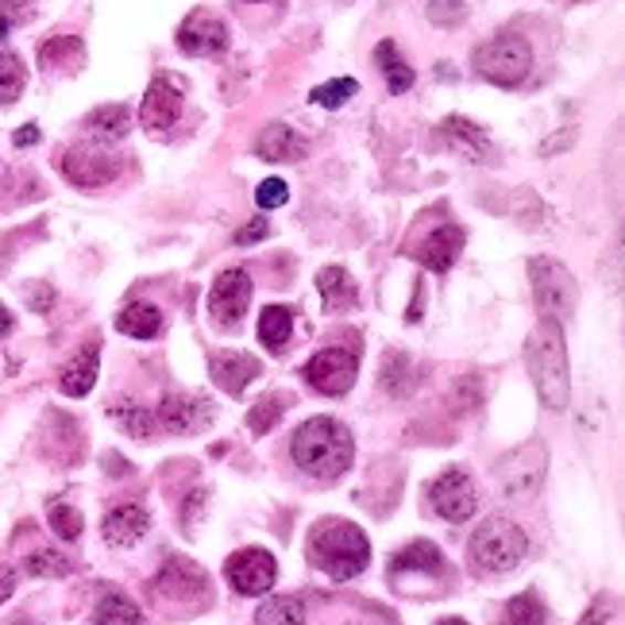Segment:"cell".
<instances>
[{
	"mask_svg": "<svg viewBox=\"0 0 625 625\" xmlns=\"http://www.w3.org/2000/svg\"><path fill=\"white\" fill-rule=\"evenodd\" d=\"M386 580L405 598H436L452 587V568L433 541H410L402 552H394Z\"/></svg>",
	"mask_w": 625,
	"mask_h": 625,
	"instance_id": "4",
	"label": "cell"
},
{
	"mask_svg": "<svg viewBox=\"0 0 625 625\" xmlns=\"http://www.w3.org/2000/svg\"><path fill=\"white\" fill-rule=\"evenodd\" d=\"M374 62H379L382 77H386V85H390V93H410V89H413L417 74H413V70L405 66L402 51H398V46L390 43V39H382V43L374 46Z\"/></svg>",
	"mask_w": 625,
	"mask_h": 625,
	"instance_id": "29",
	"label": "cell"
},
{
	"mask_svg": "<svg viewBox=\"0 0 625 625\" xmlns=\"http://www.w3.org/2000/svg\"><path fill=\"white\" fill-rule=\"evenodd\" d=\"M526 367L541 402L552 413H564L572 405V371H568V340L560 320L541 317L526 343Z\"/></svg>",
	"mask_w": 625,
	"mask_h": 625,
	"instance_id": "2",
	"label": "cell"
},
{
	"mask_svg": "<svg viewBox=\"0 0 625 625\" xmlns=\"http://www.w3.org/2000/svg\"><path fill=\"white\" fill-rule=\"evenodd\" d=\"M306 557L312 560L317 572L328 575V580L348 583V580H356V575L367 568V560H371V541H367L363 529L351 526V521L325 518L312 526Z\"/></svg>",
	"mask_w": 625,
	"mask_h": 625,
	"instance_id": "3",
	"label": "cell"
},
{
	"mask_svg": "<svg viewBox=\"0 0 625 625\" xmlns=\"http://www.w3.org/2000/svg\"><path fill=\"white\" fill-rule=\"evenodd\" d=\"M529 286H533V301L541 317L560 320V325L580 306V286H575L572 271L560 259H549V255L529 259Z\"/></svg>",
	"mask_w": 625,
	"mask_h": 625,
	"instance_id": "8",
	"label": "cell"
},
{
	"mask_svg": "<svg viewBox=\"0 0 625 625\" xmlns=\"http://www.w3.org/2000/svg\"><path fill=\"white\" fill-rule=\"evenodd\" d=\"M23 572L35 575V580H62V575L74 572V560L62 557V552H54V549H39V552H31V557H28Z\"/></svg>",
	"mask_w": 625,
	"mask_h": 625,
	"instance_id": "35",
	"label": "cell"
},
{
	"mask_svg": "<svg viewBox=\"0 0 625 625\" xmlns=\"http://www.w3.org/2000/svg\"><path fill=\"white\" fill-rule=\"evenodd\" d=\"M100 464H105V472H108V475H128V464H124L120 456H113V452H108V456L100 459Z\"/></svg>",
	"mask_w": 625,
	"mask_h": 625,
	"instance_id": "50",
	"label": "cell"
},
{
	"mask_svg": "<svg viewBox=\"0 0 625 625\" xmlns=\"http://www.w3.org/2000/svg\"><path fill=\"white\" fill-rule=\"evenodd\" d=\"M356 93H359L356 77H336V82H328V85H317V89L309 93V100L320 108H340L343 100L356 97Z\"/></svg>",
	"mask_w": 625,
	"mask_h": 625,
	"instance_id": "39",
	"label": "cell"
},
{
	"mask_svg": "<svg viewBox=\"0 0 625 625\" xmlns=\"http://www.w3.org/2000/svg\"><path fill=\"white\" fill-rule=\"evenodd\" d=\"M614 606H618V598H614V595H598L595 603H591V611L583 614V622H580V625H611Z\"/></svg>",
	"mask_w": 625,
	"mask_h": 625,
	"instance_id": "44",
	"label": "cell"
},
{
	"mask_svg": "<svg viewBox=\"0 0 625 625\" xmlns=\"http://www.w3.org/2000/svg\"><path fill=\"white\" fill-rule=\"evenodd\" d=\"M472 66L479 77H487L490 85H502V89H513L529 77L533 70V46H529L526 35H513V31H502V35L487 39L483 46L472 51Z\"/></svg>",
	"mask_w": 625,
	"mask_h": 625,
	"instance_id": "6",
	"label": "cell"
},
{
	"mask_svg": "<svg viewBox=\"0 0 625 625\" xmlns=\"http://www.w3.org/2000/svg\"><path fill=\"white\" fill-rule=\"evenodd\" d=\"M467 8L459 0H428V20L441 23V28H452V23H464Z\"/></svg>",
	"mask_w": 625,
	"mask_h": 625,
	"instance_id": "41",
	"label": "cell"
},
{
	"mask_svg": "<svg viewBox=\"0 0 625 625\" xmlns=\"http://www.w3.org/2000/svg\"><path fill=\"white\" fill-rule=\"evenodd\" d=\"M544 467H549V448L544 441H529L521 448H513L510 456L498 459L495 479H498V495L506 502H533L544 487Z\"/></svg>",
	"mask_w": 625,
	"mask_h": 625,
	"instance_id": "7",
	"label": "cell"
},
{
	"mask_svg": "<svg viewBox=\"0 0 625 625\" xmlns=\"http://www.w3.org/2000/svg\"><path fill=\"white\" fill-rule=\"evenodd\" d=\"M12 591H15V572L8 564H0V606L12 598Z\"/></svg>",
	"mask_w": 625,
	"mask_h": 625,
	"instance_id": "47",
	"label": "cell"
},
{
	"mask_svg": "<svg viewBox=\"0 0 625 625\" xmlns=\"http://www.w3.org/2000/svg\"><path fill=\"white\" fill-rule=\"evenodd\" d=\"M529 552V537L510 518H487L467 541V560L475 575H510Z\"/></svg>",
	"mask_w": 625,
	"mask_h": 625,
	"instance_id": "5",
	"label": "cell"
},
{
	"mask_svg": "<svg viewBox=\"0 0 625 625\" xmlns=\"http://www.w3.org/2000/svg\"><path fill=\"white\" fill-rule=\"evenodd\" d=\"M452 402H456V410L459 413H467V410H475V405L483 402V390H479V379L475 374H464L459 379V386L452 390Z\"/></svg>",
	"mask_w": 625,
	"mask_h": 625,
	"instance_id": "43",
	"label": "cell"
},
{
	"mask_svg": "<svg viewBox=\"0 0 625 625\" xmlns=\"http://www.w3.org/2000/svg\"><path fill=\"white\" fill-rule=\"evenodd\" d=\"M155 591H159L167 603L201 606V603H209V575L201 572L193 560L170 557L167 564H162V572L155 575Z\"/></svg>",
	"mask_w": 625,
	"mask_h": 625,
	"instance_id": "14",
	"label": "cell"
},
{
	"mask_svg": "<svg viewBox=\"0 0 625 625\" xmlns=\"http://www.w3.org/2000/svg\"><path fill=\"white\" fill-rule=\"evenodd\" d=\"M28 85V70L12 51H0V105H12Z\"/></svg>",
	"mask_w": 625,
	"mask_h": 625,
	"instance_id": "36",
	"label": "cell"
},
{
	"mask_svg": "<svg viewBox=\"0 0 625 625\" xmlns=\"http://www.w3.org/2000/svg\"><path fill=\"white\" fill-rule=\"evenodd\" d=\"M498 625H549V611H544L541 595L537 591H521L518 598H510L502 611Z\"/></svg>",
	"mask_w": 625,
	"mask_h": 625,
	"instance_id": "33",
	"label": "cell"
},
{
	"mask_svg": "<svg viewBox=\"0 0 625 625\" xmlns=\"http://www.w3.org/2000/svg\"><path fill=\"white\" fill-rule=\"evenodd\" d=\"M464 229H456V224H444V229H436L433 236H425L417 244V263L425 271H436V275H444V271L452 267V263L459 259V252H464Z\"/></svg>",
	"mask_w": 625,
	"mask_h": 625,
	"instance_id": "19",
	"label": "cell"
},
{
	"mask_svg": "<svg viewBox=\"0 0 625 625\" xmlns=\"http://www.w3.org/2000/svg\"><path fill=\"white\" fill-rule=\"evenodd\" d=\"M97 371H100V343L89 340L66 367H62L59 390L66 398H85L93 390V382H97Z\"/></svg>",
	"mask_w": 625,
	"mask_h": 625,
	"instance_id": "21",
	"label": "cell"
},
{
	"mask_svg": "<svg viewBox=\"0 0 625 625\" xmlns=\"http://www.w3.org/2000/svg\"><path fill=\"white\" fill-rule=\"evenodd\" d=\"M224 575H229L232 591L255 598V595H267V591L275 587L278 564H275V557H271L267 549H244V552H236V557H229Z\"/></svg>",
	"mask_w": 625,
	"mask_h": 625,
	"instance_id": "15",
	"label": "cell"
},
{
	"mask_svg": "<svg viewBox=\"0 0 625 625\" xmlns=\"http://www.w3.org/2000/svg\"><path fill=\"white\" fill-rule=\"evenodd\" d=\"M317 290H320V298H325L328 312H348V309L359 306V286L343 267H325V271H320Z\"/></svg>",
	"mask_w": 625,
	"mask_h": 625,
	"instance_id": "24",
	"label": "cell"
},
{
	"mask_svg": "<svg viewBox=\"0 0 625 625\" xmlns=\"http://www.w3.org/2000/svg\"><path fill=\"white\" fill-rule=\"evenodd\" d=\"M178 116H182V89L167 74H159L151 82V89H147L139 120H144V128H170Z\"/></svg>",
	"mask_w": 625,
	"mask_h": 625,
	"instance_id": "18",
	"label": "cell"
},
{
	"mask_svg": "<svg viewBox=\"0 0 625 625\" xmlns=\"http://www.w3.org/2000/svg\"><path fill=\"white\" fill-rule=\"evenodd\" d=\"M59 167L62 174L74 186H82V190H100V186H113L116 178H120V159L100 144L70 147V151H62Z\"/></svg>",
	"mask_w": 625,
	"mask_h": 625,
	"instance_id": "9",
	"label": "cell"
},
{
	"mask_svg": "<svg viewBox=\"0 0 625 625\" xmlns=\"http://www.w3.org/2000/svg\"><path fill=\"white\" fill-rule=\"evenodd\" d=\"M85 131H89L97 144H120L131 131V113L128 105H100L85 116Z\"/></svg>",
	"mask_w": 625,
	"mask_h": 625,
	"instance_id": "25",
	"label": "cell"
},
{
	"mask_svg": "<svg viewBox=\"0 0 625 625\" xmlns=\"http://www.w3.org/2000/svg\"><path fill=\"white\" fill-rule=\"evenodd\" d=\"M428 502H433L436 518L452 521V526H464L479 510V490H475L472 475L452 467V472L436 475V483L428 487Z\"/></svg>",
	"mask_w": 625,
	"mask_h": 625,
	"instance_id": "10",
	"label": "cell"
},
{
	"mask_svg": "<svg viewBox=\"0 0 625 625\" xmlns=\"http://www.w3.org/2000/svg\"><path fill=\"white\" fill-rule=\"evenodd\" d=\"M290 456L309 479L336 483L356 459V441H351L348 425H340L336 417H309L294 433Z\"/></svg>",
	"mask_w": 625,
	"mask_h": 625,
	"instance_id": "1",
	"label": "cell"
},
{
	"mask_svg": "<svg viewBox=\"0 0 625 625\" xmlns=\"http://www.w3.org/2000/svg\"><path fill=\"white\" fill-rule=\"evenodd\" d=\"M247 306H252V275L244 267H229L216 275L213 290H209V317L216 328H240Z\"/></svg>",
	"mask_w": 625,
	"mask_h": 625,
	"instance_id": "11",
	"label": "cell"
},
{
	"mask_svg": "<svg viewBox=\"0 0 625 625\" xmlns=\"http://www.w3.org/2000/svg\"><path fill=\"white\" fill-rule=\"evenodd\" d=\"M116 328L131 340H159L162 336V309L151 301H131L128 309L116 317Z\"/></svg>",
	"mask_w": 625,
	"mask_h": 625,
	"instance_id": "27",
	"label": "cell"
},
{
	"mask_svg": "<svg viewBox=\"0 0 625 625\" xmlns=\"http://www.w3.org/2000/svg\"><path fill=\"white\" fill-rule=\"evenodd\" d=\"M28 301H31V309H35V312H46V309H51V301H54V294L46 290V286H31Z\"/></svg>",
	"mask_w": 625,
	"mask_h": 625,
	"instance_id": "46",
	"label": "cell"
},
{
	"mask_svg": "<svg viewBox=\"0 0 625 625\" xmlns=\"http://www.w3.org/2000/svg\"><path fill=\"white\" fill-rule=\"evenodd\" d=\"M4 625H31V618H8Z\"/></svg>",
	"mask_w": 625,
	"mask_h": 625,
	"instance_id": "53",
	"label": "cell"
},
{
	"mask_svg": "<svg viewBox=\"0 0 625 625\" xmlns=\"http://www.w3.org/2000/svg\"><path fill=\"white\" fill-rule=\"evenodd\" d=\"M108 417H116V425H120L124 433L139 436V441H159V421H155V413L144 410V405L116 402V405H108Z\"/></svg>",
	"mask_w": 625,
	"mask_h": 625,
	"instance_id": "30",
	"label": "cell"
},
{
	"mask_svg": "<svg viewBox=\"0 0 625 625\" xmlns=\"http://www.w3.org/2000/svg\"><path fill=\"white\" fill-rule=\"evenodd\" d=\"M255 201H259V209H283L286 201H290V190H286L283 178H267V182L255 190Z\"/></svg>",
	"mask_w": 625,
	"mask_h": 625,
	"instance_id": "42",
	"label": "cell"
},
{
	"mask_svg": "<svg viewBox=\"0 0 625 625\" xmlns=\"http://www.w3.org/2000/svg\"><path fill=\"white\" fill-rule=\"evenodd\" d=\"M178 46L193 59H213V54L229 51V23L209 8H193L178 28Z\"/></svg>",
	"mask_w": 625,
	"mask_h": 625,
	"instance_id": "16",
	"label": "cell"
},
{
	"mask_svg": "<svg viewBox=\"0 0 625 625\" xmlns=\"http://www.w3.org/2000/svg\"><path fill=\"white\" fill-rule=\"evenodd\" d=\"M147 529H151V513H147L144 506H136V502L116 506V510L105 518V541L113 544V549H131V544L144 541Z\"/></svg>",
	"mask_w": 625,
	"mask_h": 625,
	"instance_id": "20",
	"label": "cell"
},
{
	"mask_svg": "<svg viewBox=\"0 0 625 625\" xmlns=\"http://www.w3.org/2000/svg\"><path fill=\"white\" fill-rule=\"evenodd\" d=\"M93 622L97 625H144V614H139V606L131 603V598L108 591V595H100L97 611H93Z\"/></svg>",
	"mask_w": 625,
	"mask_h": 625,
	"instance_id": "34",
	"label": "cell"
},
{
	"mask_svg": "<svg viewBox=\"0 0 625 625\" xmlns=\"http://www.w3.org/2000/svg\"><path fill=\"white\" fill-rule=\"evenodd\" d=\"M35 4L39 0H0V39L12 23H28L35 15Z\"/></svg>",
	"mask_w": 625,
	"mask_h": 625,
	"instance_id": "40",
	"label": "cell"
},
{
	"mask_svg": "<svg viewBox=\"0 0 625 625\" xmlns=\"http://www.w3.org/2000/svg\"><path fill=\"white\" fill-rule=\"evenodd\" d=\"M12 144L15 147H35L39 144V124H23V128L12 136Z\"/></svg>",
	"mask_w": 625,
	"mask_h": 625,
	"instance_id": "48",
	"label": "cell"
},
{
	"mask_svg": "<svg viewBox=\"0 0 625 625\" xmlns=\"http://www.w3.org/2000/svg\"><path fill=\"white\" fill-rule=\"evenodd\" d=\"M85 62V46L77 35H51L39 46V66L51 74V70H77Z\"/></svg>",
	"mask_w": 625,
	"mask_h": 625,
	"instance_id": "28",
	"label": "cell"
},
{
	"mask_svg": "<svg viewBox=\"0 0 625 625\" xmlns=\"http://www.w3.org/2000/svg\"><path fill=\"white\" fill-rule=\"evenodd\" d=\"M12 325H15V320H12V312H8L4 306H0V340H4V336L12 332Z\"/></svg>",
	"mask_w": 625,
	"mask_h": 625,
	"instance_id": "51",
	"label": "cell"
},
{
	"mask_svg": "<svg viewBox=\"0 0 625 625\" xmlns=\"http://www.w3.org/2000/svg\"><path fill=\"white\" fill-rule=\"evenodd\" d=\"M441 136H444V144H448L456 155H464L467 162H490L487 136H483L479 124H472L467 116H448V120L441 124Z\"/></svg>",
	"mask_w": 625,
	"mask_h": 625,
	"instance_id": "22",
	"label": "cell"
},
{
	"mask_svg": "<svg viewBox=\"0 0 625 625\" xmlns=\"http://www.w3.org/2000/svg\"><path fill=\"white\" fill-rule=\"evenodd\" d=\"M286 402H290V398L286 394H267V398H259V402L252 405V413H247V428H252V433H271V428L278 425V417H283L286 413Z\"/></svg>",
	"mask_w": 625,
	"mask_h": 625,
	"instance_id": "37",
	"label": "cell"
},
{
	"mask_svg": "<svg viewBox=\"0 0 625 625\" xmlns=\"http://www.w3.org/2000/svg\"><path fill=\"white\" fill-rule=\"evenodd\" d=\"M306 139H298V131L286 128V124H267L263 136L255 139V155L267 162H298L306 159Z\"/></svg>",
	"mask_w": 625,
	"mask_h": 625,
	"instance_id": "23",
	"label": "cell"
},
{
	"mask_svg": "<svg viewBox=\"0 0 625 625\" xmlns=\"http://www.w3.org/2000/svg\"><path fill=\"white\" fill-rule=\"evenodd\" d=\"M209 371H213V382L224 390V394H244L247 382L259 379V359L247 356V351H213L209 356Z\"/></svg>",
	"mask_w": 625,
	"mask_h": 625,
	"instance_id": "17",
	"label": "cell"
},
{
	"mask_svg": "<svg viewBox=\"0 0 625 625\" xmlns=\"http://www.w3.org/2000/svg\"><path fill=\"white\" fill-rule=\"evenodd\" d=\"M46 521H51V529L62 537V541H77V537H82V529H85L82 513H77L74 506H66V502L46 506Z\"/></svg>",
	"mask_w": 625,
	"mask_h": 625,
	"instance_id": "38",
	"label": "cell"
},
{
	"mask_svg": "<svg viewBox=\"0 0 625 625\" xmlns=\"http://www.w3.org/2000/svg\"><path fill=\"white\" fill-rule=\"evenodd\" d=\"M436 625H467L464 618H444V622H436Z\"/></svg>",
	"mask_w": 625,
	"mask_h": 625,
	"instance_id": "52",
	"label": "cell"
},
{
	"mask_svg": "<svg viewBox=\"0 0 625 625\" xmlns=\"http://www.w3.org/2000/svg\"><path fill=\"white\" fill-rule=\"evenodd\" d=\"M267 221H252V224H247V229H240L236 232V244H255V240H263V236H267Z\"/></svg>",
	"mask_w": 625,
	"mask_h": 625,
	"instance_id": "45",
	"label": "cell"
},
{
	"mask_svg": "<svg viewBox=\"0 0 625 625\" xmlns=\"http://www.w3.org/2000/svg\"><path fill=\"white\" fill-rule=\"evenodd\" d=\"M382 390H390V398H410L421 382V371L405 351H386L382 356Z\"/></svg>",
	"mask_w": 625,
	"mask_h": 625,
	"instance_id": "26",
	"label": "cell"
},
{
	"mask_svg": "<svg viewBox=\"0 0 625 625\" xmlns=\"http://www.w3.org/2000/svg\"><path fill=\"white\" fill-rule=\"evenodd\" d=\"M255 625H306V603L294 595H275L259 606Z\"/></svg>",
	"mask_w": 625,
	"mask_h": 625,
	"instance_id": "32",
	"label": "cell"
},
{
	"mask_svg": "<svg viewBox=\"0 0 625 625\" xmlns=\"http://www.w3.org/2000/svg\"><path fill=\"white\" fill-rule=\"evenodd\" d=\"M294 332V309L290 306H267L259 317V340L267 343L271 351H283L290 343Z\"/></svg>",
	"mask_w": 625,
	"mask_h": 625,
	"instance_id": "31",
	"label": "cell"
},
{
	"mask_svg": "<svg viewBox=\"0 0 625 625\" xmlns=\"http://www.w3.org/2000/svg\"><path fill=\"white\" fill-rule=\"evenodd\" d=\"M201 502H205V495H201V490H193L190 506H186V533H193V526H198V506Z\"/></svg>",
	"mask_w": 625,
	"mask_h": 625,
	"instance_id": "49",
	"label": "cell"
},
{
	"mask_svg": "<svg viewBox=\"0 0 625 625\" xmlns=\"http://www.w3.org/2000/svg\"><path fill=\"white\" fill-rule=\"evenodd\" d=\"M216 417L213 402L201 394H190V390H174V394L162 398V405L155 410V421H159V433L170 436H193L201 428H209Z\"/></svg>",
	"mask_w": 625,
	"mask_h": 625,
	"instance_id": "12",
	"label": "cell"
},
{
	"mask_svg": "<svg viewBox=\"0 0 625 625\" xmlns=\"http://www.w3.org/2000/svg\"><path fill=\"white\" fill-rule=\"evenodd\" d=\"M306 382L317 394H328V398H340L351 390L359 374V356L351 348H320L317 356L306 363Z\"/></svg>",
	"mask_w": 625,
	"mask_h": 625,
	"instance_id": "13",
	"label": "cell"
}]
</instances>
